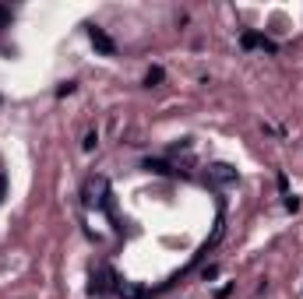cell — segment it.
<instances>
[{
  "label": "cell",
  "instance_id": "obj_1",
  "mask_svg": "<svg viewBox=\"0 0 303 299\" xmlns=\"http://www.w3.org/2000/svg\"><path fill=\"white\" fill-rule=\"evenodd\" d=\"M88 39H92V46H95L99 53H106V57H113V53H117L113 39H109V35H106V32H102L99 25H92V28H88Z\"/></svg>",
  "mask_w": 303,
  "mask_h": 299
},
{
  "label": "cell",
  "instance_id": "obj_2",
  "mask_svg": "<svg viewBox=\"0 0 303 299\" xmlns=\"http://www.w3.org/2000/svg\"><path fill=\"white\" fill-rule=\"evenodd\" d=\"M243 50H264V53H275L279 46H275L268 35H261V32H243Z\"/></svg>",
  "mask_w": 303,
  "mask_h": 299
},
{
  "label": "cell",
  "instance_id": "obj_3",
  "mask_svg": "<svg viewBox=\"0 0 303 299\" xmlns=\"http://www.w3.org/2000/svg\"><path fill=\"white\" fill-rule=\"evenodd\" d=\"M212 176H215V180H222V183H229V180H236V173H233L229 165H212Z\"/></svg>",
  "mask_w": 303,
  "mask_h": 299
},
{
  "label": "cell",
  "instance_id": "obj_4",
  "mask_svg": "<svg viewBox=\"0 0 303 299\" xmlns=\"http://www.w3.org/2000/svg\"><path fill=\"white\" fill-rule=\"evenodd\" d=\"M145 169H148V173H159V176H169V173H173V169H169V165H166V162H145Z\"/></svg>",
  "mask_w": 303,
  "mask_h": 299
},
{
  "label": "cell",
  "instance_id": "obj_5",
  "mask_svg": "<svg viewBox=\"0 0 303 299\" xmlns=\"http://www.w3.org/2000/svg\"><path fill=\"white\" fill-rule=\"evenodd\" d=\"M11 18H14V11H11L7 4H0V28H7V25H11Z\"/></svg>",
  "mask_w": 303,
  "mask_h": 299
},
{
  "label": "cell",
  "instance_id": "obj_6",
  "mask_svg": "<svg viewBox=\"0 0 303 299\" xmlns=\"http://www.w3.org/2000/svg\"><path fill=\"white\" fill-rule=\"evenodd\" d=\"M95 145H99V134H95V131H88V134H85V141H81V148H85V151H92Z\"/></svg>",
  "mask_w": 303,
  "mask_h": 299
},
{
  "label": "cell",
  "instance_id": "obj_7",
  "mask_svg": "<svg viewBox=\"0 0 303 299\" xmlns=\"http://www.w3.org/2000/svg\"><path fill=\"white\" fill-rule=\"evenodd\" d=\"M159 81H162V67H152L145 74V84H159Z\"/></svg>",
  "mask_w": 303,
  "mask_h": 299
},
{
  "label": "cell",
  "instance_id": "obj_8",
  "mask_svg": "<svg viewBox=\"0 0 303 299\" xmlns=\"http://www.w3.org/2000/svg\"><path fill=\"white\" fill-rule=\"evenodd\" d=\"M71 92H74V81H67V84H60V88H57V95H71Z\"/></svg>",
  "mask_w": 303,
  "mask_h": 299
},
{
  "label": "cell",
  "instance_id": "obj_9",
  "mask_svg": "<svg viewBox=\"0 0 303 299\" xmlns=\"http://www.w3.org/2000/svg\"><path fill=\"white\" fill-rule=\"evenodd\" d=\"M0 194H4V176H0Z\"/></svg>",
  "mask_w": 303,
  "mask_h": 299
}]
</instances>
